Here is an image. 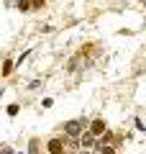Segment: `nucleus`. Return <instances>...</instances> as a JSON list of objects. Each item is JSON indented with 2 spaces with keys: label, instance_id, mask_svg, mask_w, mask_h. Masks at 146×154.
I'll use <instances>...</instances> for the list:
<instances>
[{
  "label": "nucleus",
  "instance_id": "1",
  "mask_svg": "<svg viewBox=\"0 0 146 154\" xmlns=\"http://www.w3.org/2000/svg\"><path fill=\"white\" fill-rule=\"evenodd\" d=\"M82 128H85V121L82 118H77V121H67L64 123V131H67V136L69 139H77L82 134Z\"/></svg>",
  "mask_w": 146,
  "mask_h": 154
},
{
  "label": "nucleus",
  "instance_id": "2",
  "mask_svg": "<svg viewBox=\"0 0 146 154\" xmlns=\"http://www.w3.org/2000/svg\"><path fill=\"white\" fill-rule=\"evenodd\" d=\"M49 152H51V154H64V144H62V139H51V141H49Z\"/></svg>",
  "mask_w": 146,
  "mask_h": 154
},
{
  "label": "nucleus",
  "instance_id": "3",
  "mask_svg": "<svg viewBox=\"0 0 146 154\" xmlns=\"http://www.w3.org/2000/svg\"><path fill=\"white\" fill-rule=\"evenodd\" d=\"M90 131H92V136H100V134H105V121H92V126H90Z\"/></svg>",
  "mask_w": 146,
  "mask_h": 154
},
{
  "label": "nucleus",
  "instance_id": "4",
  "mask_svg": "<svg viewBox=\"0 0 146 154\" xmlns=\"http://www.w3.org/2000/svg\"><path fill=\"white\" fill-rule=\"evenodd\" d=\"M18 8L21 11H31V0H18Z\"/></svg>",
  "mask_w": 146,
  "mask_h": 154
},
{
  "label": "nucleus",
  "instance_id": "5",
  "mask_svg": "<svg viewBox=\"0 0 146 154\" xmlns=\"http://www.w3.org/2000/svg\"><path fill=\"white\" fill-rule=\"evenodd\" d=\"M28 154H38V141H36V139H31V152H28Z\"/></svg>",
  "mask_w": 146,
  "mask_h": 154
},
{
  "label": "nucleus",
  "instance_id": "6",
  "mask_svg": "<svg viewBox=\"0 0 146 154\" xmlns=\"http://www.w3.org/2000/svg\"><path fill=\"white\" fill-rule=\"evenodd\" d=\"M11 69H13V62H5L3 64V75H11Z\"/></svg>",
  "mask_w": 146,
  "mask_h": 154
},
{
  "label": "nucleus",
  "instance_id": "7",
  "mask_svg": "<svg viewBox=\"0 0 146 154\" xmlns=\"http://www.w3.org/2000/svg\"><path fill=\"white\" fill-rule=\"evenodd\" d=\"M100 152H103V154H115V152H113V146H105V144L100 146Z\"/></svg>",
  "mask_w": 146,
  "mask_h": 154
},
{
  "label": "nucleus",
  "instance_id": "8",
  "mask_svg": "<svg viewBox=\"0 0 146 154\" xmlns=\"http://www.w3.org/2000/svg\"><path fill=\"white\" fill-rule=\"evenodd\" d=\"M44 5V0H31V8H41Z\"/></svg>",
  "mask_w": 146,
  "mask_h": 154
},
{
  "label": "nucleus",
  "instance_id": "9",
  "mask_svg": "<svg viewBox=\"0 0 146 154\" xmlns=\"http://www.w3.org/2000/svg\"><path fill=\"white\" fill-rule=\"evenodd\" d=\"M3 154H13V152H11V149H3Z\"/></svg>",
  "mask_w": 146,
  "mask_h": 154
},
{
  "label": "nucleus",
  "instance_id": "10",
  "mask_svg": "<svg viewBox=\"0 0 146 154\" xmlns=\"http://www.w3.org/2000/svg\"><path fill=\"white\" fill-rule=\"evenodd\" d=\"M82 154H87V152H82Z\"/></svg>",
  "mask_w": 146,
  "mask_h": 154
}]
</instances>
